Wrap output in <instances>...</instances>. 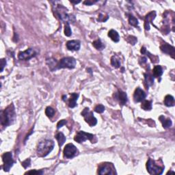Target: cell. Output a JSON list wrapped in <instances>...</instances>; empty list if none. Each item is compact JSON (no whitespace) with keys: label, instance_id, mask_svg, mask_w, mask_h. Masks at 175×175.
Instances as JSON below:
<instances>
[{"label":"cell","instance_id":"d590c367","mask_svg":"<svg viewBox=\"0 0 175 175\" xmlns=\"http://www.w3.org/2000/svg\"><path fill=\"white\" fill-rule=\"evenodd\" d=\"M107 20V19H105V16H104L102 14H99V16H98V21H101V22H105Z\"/></svg>","mask_w":175,"mask_h":175},{"label":"cell","instance_id":"5bb4252c","mask_svg":"<svg viewBox=\"0 0 175 175\" xmlns=\"http://www.w3.org/2000/svg\"><path fill=\"white\" fill-rule=\"evenodd\" d=\"M156 16V12L155 11H152V12H149L147 16H145V21H144V28L146 30H150V23L154 20Z\"/></svg>","mask_w":175,"mask_h":175},{"label":"cell","instance_id":"7c38bea8","mask_svg":"<svg viewBox=\"0 0 175 175\" xmlns=\"http://www.w3.org/2000/svg\"><path fill=\"white\" fill-rule=\"evenodd\" d=\"M146 93L140 88H137L134 94V100L136 103H139L145 99Z\"/></svg>","mask_w":175,"mask_h":175},{"label":"cell","instance_id":"ac0fdd59","mask_svg":"<svg viewBox=\"0 0 175 175\" xmlns=\"http://www.w3.org/2000/svg\"><path fill=\"white\" fill-rule=\"evenodd\" d=\"M108 36L113 41L115 42V43H118L120 40L119 34H118V33L114 30H111L109 31L108 32Z\"/></svg>","mask_w":175,"mask_h":175},{"label":"cell","instance_id":"1f68e13d","mask_svg":"<svg viewBox=\"0 0 175 175\" xmlns=\"http://www.w3.org/2000/svg\"><path fill=\"white\" fill-rule=\"evenodd\" d=\"M127 41H128L129 43L132 44V45H135L137 42V38L136 37H134V36H129L128 37V40H127Z\"/></svg>","mask_w":175,"mask_h":175},{"label":"cell","instance_id":"603a6c76","mask_svg":"<svg viewBox=\"0 0 175 175\" xmlns=\"http://www.w3.org/2000/svg\"><path fill=\"white\" fill-rule=\"evenodd\" d=\"M56 140H58L60 147H62L66 142V137L64 136V135L61 132L58 133V134L56 135Z\"/></svg>","mask_w":175,"mask_h":175},{"label":"cell","instance_id":"cb8c5ba5","mask_svg":"<svg viewBox=\"0 0 175 175\" xmlns=\"http://www.w3.org/2000/svg\"><path fill=\"white\" fill-rule=\"evenodd\" d=\"M141 107L144 110H151L152 109V102L147 100H144L142 101Z\"/></svg>","mask_w":175,"mask_h":175},{"label":"cell","instance_id":"9c48e42d","mask_svg":"<svg viewBox=\"0 0 175 175\" xmlns=\"http://www.w3.org/2000/svg\"><path fill=\"white\" fill-rule=\"evenodd\" d=\"M64 156L66 158H72L75 157L77 153V149L76 147L73 144H68L66 145V147L63 151Z\"/></svg>","mask_w":175,"mask_h":175},{"label":"cell","instance_id":"d6986e66","mask_svg":"<svg viewBox=\"0 0 175 175\" xmlns=\"http://www.w3.org/2000/svg\"><path fill=\"white\" fill-rule=\"evenodd\" d=\"M159 119L160 121L161 122L162 125H163V128H165V129L169 128V127H170L172 125V121H171V120L170 119H166V118L164 117L163 116H159Z\"/></svg>","mask_w":175,"mask_h":175},{"label":"cell","instance_id":"277c9868","mask_svg":"<svg viewBox=\"0 0 175 175\" xmlns=\"http://www.w3.org/2000/svg\"><path fill=\"white\" fill-rule=\"evenodd\" d=\"M56 14L62 21H64L65 23H69V21H72V19H75V17L72 15H69L67 13V9L62 5H59L56 8Z\"/></svg>","mask_w":175,"mask_h":175},{"label":"cell","instance_id":"4dcf8cb0","mask_svg":"<svg viewBox=\"0 0 175 175\" xmlns=\"http://www.w3.org/2000/svg\"><path fill=\"white\" fill-rule=\"evenodd\" d=\"M43 171L42 170H31L27 172L25 174H43Z\"/></svg>","mask_w":175,"mask_h":175},{"label":"cell","instance_id":"ba28073f","mask_svg":"<svg viewBox=\"0 0 175 175\" xmlns=\"http://www.w3.org/2000/svg\"><path fill=\"white\" fill-rule=\"evenodd\" d=\"M94 138V136L93 134L85 133L83 131H80L77 133L76 136H75L74 138V140L75 141L78 142V143H81V142L86 141V140H90V141H92Z\"/></svg>","mask_w":175,"mask_h":175},{"label":"cell","instance_id":"f1b7e54d","mask_svg":"<svg viewBox=\"0 0 175 175\" xmlns=\"http://www.w3.org/2000/svg\"><path fill=\"white\" fill-rule=\"evenodd\" d=\"M64 34L66 36H70L72 34V31L71 30L69 23H66L65 27H64Z\"/></svg>","mask_w":175,"mask_h":175},{"label":"cell","instance_id":"6da1fadb","mask_svg":"<svg viewBox=\"0 0 175 175\" xmlns=\"http://www.w3.org/2000/svg\"><path fill=\"white\" fill-rule=\"evenodd\" d=\"M16 117L13 104H11L1 112V124L4 127L12 125Z\"/></svg>","mask_w":175,"mask_h":175},{"label":"cell","instance_id":"7a4b0ae2","mask_svg":"<svg viewBox=\"0 0 175 175\" xmlns=\"http://www.w3.org/2000/svg\"><path fill=\"white\" fill-rule=\"evenodd\" d=\"M54 148V141L50 140H45L41 142L38 146L37 154L39 157H45L52 152Z\"/></svg>","mask_w":175,"mask_h":175},{"label":"cell","instance_id":"9a60e30c","mask_svg":"<svg viewBox=\"0 0 175 175\" xmlns=\"http://www.w3.org/2000/svg\"><path fill=\"white\" fill-rule=\"evenodd\" d=\"M80 42L79 41H69L66 43V47L70 51H78L80 49Z\"/></svg>","mask_w":175,"mask_h":175},{"label":"cell","instance_id":"30bf717a","mask_svg":"<svg viewBox=\"0 0 175 175\" xmlns=\"http://www.w3.org/2000/svg\"><path fill=\"white\" fill-rule=\"evenodd\" d=\"M35 51L33 49H28L27 50L24 51V52H21L18 54V58L19 60H28L32 58L33 57L36 56Z\"/></svg>","mask_w":175,"mask_h":175},{"label":"cell","instance_id":"3957f363","mask_svg":"<svg viewBox=\"0 0 175 175\" xmlns=\"http://www.w3.org/2000/svg\"><path fill=\"white\" fill-rule=\"evenodd\" d=\"M76 66V60L72 57L64 58L55 65V70L60 69H74Z\"/></svg>","mask_w":175,"mask_h":175},{"label":"cell","instance_id":"4316f807","mask_svg":"<svg viewBox=\"0 0 175 175\" xmlns=\"http://www.w3.org/2000/svg\"><path fill=\"white\" fill-rule=\"evenodd\" d=\"M129 23L131 25H133V26H134V27H137L138 26V19L132 15H129Z\"/></svg>","mask_w":175,"mask_h":175},{"label":"cell","instance_id":"83f0119b","mask_svg":"<svg viewBox=\"0 0 175 175\" xmlns=\"http://www.w3.org/2000/svg\"><path fill=\"white\" fill-rule=\"evenodd\" d=\"M45 114H46V115L49 118H52L54 116L55 114V110L52 107H47L46 109H45Z\"/></svg>","mask_w":175,"mask_h":175},{"label":"cell","instance_id":"8992f818","mask_svg":"<svg viewBox=\"0 0 175 175\" xmlns=\"http://www.w3.org/2000/svg\"><path fill=\"white\" fill-rule=\"evenodd\" d=\"M81 116L84 118L85 121L88 124L90 127L95 126L97 123V120L94 116L93 112L90 111L89 108H85L81 112Z\"/></svg>","mask_w":175,"mask_h":175},{"label":"cell","instance_id":"7402d4cb","mask_svg":"<svg viewBox=\"0 0 175 175\" xmlns=\"http://www.w3.org/2000/svg\"><path fill=\"white\" fill-rule=\"evenodd\" d=\"M153 77H159L162 75L163 74V69H162V67L159 65H157L154 67L153 71Z\"/></svg>","mask_w":175,"mask_h":175},{"label":"cell","instance_id":"f35d334b","mask_svg":"<svg viewBox=\"0 0 175 175\" xmlns=\"http://www.w3.org/2000/svg\"><path fill=\"white\" fill-rule=\"evenodd\" d=\"M71 3H79L80 1H71Z\"/></svg>","mask_w":175,"mask_h":175},{"label":"cell","instance_id":"d6a6232c","mask_svg":"<svg viewBox=\"0 0 175 175\" xmlns=\"http://www.w3.org/2000/svg\"><path fill=\"white\" fill-rule=\"evenodd\" d=\"M22 166L25 168H27V167H29L30 166V159H26L25 161L23 162H22Z\"/></svg>","mask_w":175,"mask_h":175},{"label":"cell","instance_id":"ffe728a7","mask_svg":"<svg viewBox=\"0 0 175 175\" xmlns=\"http://www.w3.org/2000/svg\"><path fill=\"white\" fill-rule=\"evenodd\" d=\"M164 104L167 107H172L174 105V98L172 95H166L164 98Z\"/></svg>","mask_w":175,"mask_h":175},{"label":"cell","instance_id":"4fadbf2b","mask_svg":"<svg viewBox=\"0 0 175 175\" xmlns=\"http://www.w3.org/2000/svg\"><path fill=\"white\" fill-rule=\"evenodd\" d=\"M160 49H161V52L165 53V54H168L170 56H172V58H174V54H175V49L174 47L171 46V45H168V44L165 43L163 45H162L161 47H160Z\"/></svg>","mask_w":175,"mask_h":175},{"label":"cell","instance_id":"f546056e","mask_svg":"<svg viewBox=\"0 0 175 175\" xmlns=\"http://www.w3.org/2000/svg\"><path fill=\"white\" fill-rule=\"evenodd\" d=\"M94 111H95L96 112L101 114V113H103L104 111H105V107H104L103 105H96L95 108H94Z\"/></svg>","mask_w":175,"mask_h":175},{"label":"cell","instance_id":"74e56055","mask_svg":"<svg viewBox=\"0 0 175 175\" xmlns=\"http://www.w3.org/2000/svg\"><path fill=\"white\" fill-rule=\"evenodd\" d=\"M141 53L142 54H145L146 53H147V49H146V48L144 47H142V49H141Z\"/></svg>","mask_w":175,"mask_h":175},{"label":"cell","instance_id":"ab89813d","mask_svg":"<svg viewBox=\"0 0 175 175\" xmlns=\"http://www.w3.org/2000/svg\"><path fill=\"white\" fill-rule=\"evenodd\" d=\"M174 172H173V171H169L168 172V173H174Z\"/></svg>","mask_w":175,"mask_h":175},{"label":"cell","instance_id":"d4e9b609","mask_svg":"<svg viewBox=\"0 0 175 175\" xmlns=\"http://www.w3.org/2000/svg\"><path fill=\"white\" fill-rule=\"evenodd\" d=\"M92 45L95 47L96 49H98V50H103V49L105 48V45H104V44L102 43V42L100 39H98L96 40V41L93 42Z\"/></svg>","mask_w":175,"mask_h":175},{"label":"cell","instance_id":"52a82bcc","mask_svg":"<svg viewBox=\"0 0 175 175\" xmlns=\"http://www.w3.org/2000/svg\"><path fill=\"white\" fill-rule=\"evenodd\" d=\"M2 159L3 161V170L5 172H8L14 163L13 159H12V153L10 152L5 153L2 155Z\"/></svg>","mask_w":175,"mask_h":175},{"label":"cell","instance_id":"836d02e7","mask_svg":"<svg viewBox=\"0 0 175 175\" xmlns=\"http://www.w3.org/2000/svg\"><path fill=\"white\" fill-rule=\"evenodd\" d=\"M66 120H60V121L58 122V125H57V128L58 129L61 128L62 127H63V126L64 125H66Z\"/></svg>","mask_w":175,"mask_h":175},{"label":"cell","instance_id":"e0dca14e","mask_svg":"<svg viewBox=\"0 0 175 175\" xmlns=\"http://www.w3.org/2000/svg\"><path fill=\"white\" fill-rule=\"evenodd\" d=\"M70 95L71 98L69 99V106L71 108H73V107L77 106V100L79 94H77V93H71Z\"/></svg>","mask_w":175,"mask_h":175},{"label":"cell","instance_id":"e575fe53","mask_svg":"<svg viewBox=\"0 0 175 175\" xmlns=\"http://www.w3.org/2000/svg\"><path fill=\"white\" fill-rule=\"evenodd\" d=\"M6 64V61L5 59H1V72H2L3 71V68Z\"/></svg>","mask_w":175,"mask_h":175},{"label":"cell","instance_id":"8d00e7d4","mask_svg":"<svg viewBox=\"0 0 175 175\" xmlns=\"http://www.w3.org/2000/svg\"><path fill=\"white\" fill-rule=\"evenodd\" d=\"M96 1H84V2H83V3H84V4H85V5H92V4H93V3H96Z\"/></svg>","mask_w":175,"mask_h":175},{"label":"cell","instance_id":"5b68a950","mask_svg":"<svg viewBox=\"0 0 175 175\" xmlns=\"http://www.w3.org/2000/svg\"><path fill=\"white\" fill-rule=\"evenodd\" d=\"M147 171L151 174H161L163 172L164 168L157 166L153 160L149 159L147 163Z\"/></svg>","mask_w":175,"mask_h":175},{"label":"cell","instance_id":"2e32d148","mask_svg":"<svg viewBox=\"0 0 175 175\" xmlns=\"http://www.w3.org/2000/svg\"><path fill=\"white\" fill-rule=\"evenodd\" d=\"M117 98L119 101L120 105H125L126 103L127 102V95L126 92H123L122 90H119L117 93Z\"/></svg>","mask_w":175,"mask_h":175},{"label":"cell","instance_id":"484cf974","mask_svg":"<svg viewBox=\"0 0 175 175\" xmlns=\"http://www.w3.org/2000/svg\"><path fill=\"white\" fill-rule=\"evenodd\" d=\"M111 64L114 68L118 69L120 66V62L116 56H112L111 58Z\"/></svg>","mask_w":175,"mask_h":175},{"label":"cell","instance_id":"8fae6325","mask_svg":"<svg viewBox=\"0 0 175 175\" xmlns=\"http://www.w3.org/2000/svg\"><path fill=\"white\" fill-rule=\"evenodd\" d=\"M115 170L113 167L112 164L111 163H105L101 165L98 168V174H114L115 172L113 171Z\"/></svg>","mask_w":175,"mask_h":175},{"label":"cell","instance_id":"44dd1931","mask_svg":"<svg viewBox=\"0 0 175 175\" xmlns=\"http://www.w3.org/2000/svg\"><path fill=\"white\" fill-rule=\"evenodd\" d=\"M145 77V83L147 85V88H149V86L152 85L154 83V77L152 75L149 73H145L144 74Z\"/></svg>","mask_w":175,"mask_h":175}]
</instances>
